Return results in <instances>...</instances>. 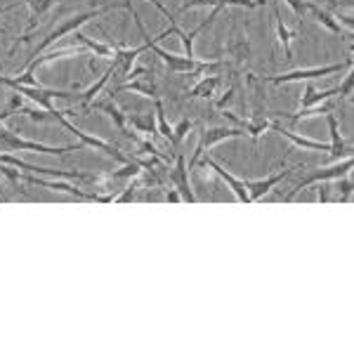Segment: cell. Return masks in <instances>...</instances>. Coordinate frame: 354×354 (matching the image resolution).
<instances>
[{"instance_id": "cb8c5ba5", "label": "cell", "mask_w": 354, "mask_h": 354, "mask_svg": "<svg viewBox=\"0 0 354 354\" xmlns=\"http://www.w3.org/2000/svg\"><path fill=\"white\" fill-rule=\"evenodd\" d=\"M192 128H194V121H189V118H182V121L175 125V128H173V147H175V149L180 147V142L189 135Z\"/></svg>"}, {"instance_id": "ba28073f", "label": "cell", "mask_w": 354, "mask_h": 354, "mask_svg": "<svg viewBox=\"0 0 354 354\" xmlns=\"http://www.w3.org/2000/svg\"><path fill=\"white\" fill-rule=\"evenodd\" d=\"M88 109H97V111H102V113H106V116L111 118L113 121V125H116L118 130H121V133L128 137V140H137V135L133 128H130L128 125V113H123V109L121 106L116 104V100H113V97H109V100H93L90 102V106Z\"/></svg>"}, {"instance_id": "277c9868", "label": "cell", "mask_w": 354, "mask_h": 354, "mask_svg": "<svg viewBox=\"0 0 354 354\" xmlns=\"http://www.w3.org/2000/svg\"><path fill=\"white\" fill-rule=\"evenodd\" d=\"M236 137H245V130L243 128H227V125H220V128H203L201 130V140H198V145H196V151H194V156L189 158V163H187L189 173L196 168L198 158L203 156L205 149H213V147L220 145V142L236 140Z\"/></svg>"}, {"instance_id": "6da1fadb", "label": "cell", "mask_w": 354, "mask_h": 354, "mask_svg": "<svg viewBox=\"0 0 354 354\" xmlns=\"http://www.w3.org/2000/svg\"><path fill=\"white\" fill-rule=\"evenodd\" d=\"M0 145H5L8 149L12 151H33V153H53V156H62L66 151H83L85 147L83 145H76V147H50V145H43V142H33V140H26V137L12 133L8 130L3 123H0Z\"/></svg>"}, {"instance_id": "7a4b0ae2", "label": "cell", "mask_w": 354, "mask_h": 354, "mask_svg": "<svg viewBox=\"0 0 354 354\" xmlns=\"http://www.w3.org/2000/svg\"><path fill=\"white\" fill-rule=\"evenodd\" d=\"M354 59L338 62V64H326V66H314V68H295V71L281 73V76H262V83L281 85V83H298V81H314V78H326L333 73H340L345 68H352Z\"/></svg>"}, {"instance_id": "2e32d148", "label": "cell", "mask_w": 354, "mask_h": 354, "mask_svg": "<svg viewBox=\"0 0 354 354\" xmlns=\"http://www.w3.org/2000/svg\"><path fill=\"white\" fill-rule=\"evenodd\" d=\"M340 106V102H322V104H314L310 109H300L298 113H277V116L286 118L290 123H298V121H305V118H314V116H326V113H333L335 109Z\"/></svg>"}, {"instance_id": "83f0119b", "label": "cell", "mask_w": 354, "mask_h": 354, "mask_svg": "<svg viewBox=\"0 0 354 354\" xmlns=\"http://www.w3.org/2000/svg\"><path fill=\"white\" fill-rule=\"evenodd\" d=\"M340 5H345V8H352V0H340Z\"/></svg>"}, {"instance_id": "f1b7e54d", "label": "cell", "mask_w": 354, "mask_h": 354, "mask_svg": "<svg viewBox=\"0 0 354 354\" xmlns=\"http://www.w3.org/2000/svg\"><path fill=\"white\" fill-rule=\"evenodd\" d=\"M15 8V5H10V8H3V10H0V17H3L5 12H10V10H12Z\"/></svg>"}, {"instance_id": "52a82bcc", "label": "cell", "mask_w": 354, "mask_h": 354, "mask_svg": "<svg viewBox=\"0 0 354 354\" xmlns=\"http://www.w3.org/2000/svg\"><path fill=\"white\" fill-rule=\"evenodd\" d=\"M168 177H170V185H173L177 194L182 196V201H189V203L198 201L196 194L192 192V185H189V168H187L185 153H175V165L168 170Z\"/></svg>"}, {"instance_id": "3957f363", "label": "cell", "mask_w": 354, "mask_h": 354, "mask_svg": "<svg viewBox=\"0 0 354 354\" xmlns=\"http://www.w3.org/2000/svg\"><path fill=\"white\" fill-rule=\"evenodd\" d=\"M55 121L62 125V128H66L68 133H73L78 137V140H81V145L83 147H93V149H97V151H104L106 156H111V158H116L118 163H130L133 161V158H128L125 156V153L118 149L116 145H109V142L106 140H102V137H95V135H90V133H85V130H81V128H76V125L73 123H68L66 118H64V111H57L55 113Z\"/></svg>"}, {"instance_id": "e0dca14e", "label": "cell", "mask_w": 354, "mask_h": 354, "mask_svg": "<svg viewBox=\"0 0 354 354\" xmlns=\"http://www.w3.org/2000/svg\"><path fill=\"white\" fill-rule=\"evenodd\" d=\"M116 71H118V66H116V62H113V64H109V68H106V71H104V76H102L100 81L90 85V88L85 90V93H81V109H83V111H88L90 102H93L95 97L100 95L102 90L106 88V83H109L111 78H116Z\"/></svg>"}, {"instance_id": "5bb4252c", "label": "cell", "mask_w": 354, "mask_h": 354, "mask_svg": "<svg viewBox=\"0 0 354 354\" xmlns=\"http://www.w3.org/2000/svg\"><path fill=\"white\" fill-rule=\"evenodd\" d=\"M113 50H116V57H113V62H116V66H118L116 78L130 76L135 59H137V57H140L142 53H147L145 45H140V48H123V45H113Z\"/></svg>"}, {"instance_id": "d6986e66", "label": "cell", "mask_w": 354, "mask_h": 354, "mask_svg": "<svg viewBox=\"0 0 354 354\" xmlns=\"http://www.w3.org/2000/svg\"><path fill=\"white\" fill-rule=\"evenodd\" d=\"M220 83H222L220 73H205L201 81L189 90V97H205V100H210V97L215 95V90H218Z\"/></svg>"}, {"instance_id": "44dd1931", "label": "cell", "mask_w": 354, "mask_h": 354, "mask_svg": "<svg viewBox=\"0 0 354 354\" xmlns=\"http://www.w3.org/2000/svg\"><path fill=\"white\" fill-rule=\"evenodd\" d=\"M310 15L314 17V19H317V24H322L324 28H328V31L335 33V36H342V33H345L342 24H338L335 15H330L328 10H322V8H317V5L310 3Z\"/></svg>"}, {"instance_id": "9a60e30c", "label": "cell", "mask_w": 354, "mask_h": 354, "mask_svg": "<svg viewBox=\"0 0 354 354\" xmlns=\"http://www.w3.org/2000/svg\"><path fill=\"white\" fill-rule=\"evenodd\" d=\"M128 125L140 137L153 140L156 133H158V130H156V111H149V113H128Z\"/></svg>"}, {"instance_id": "ac0fdd59", "label": "cell", "mask_w": 354, "mask_h": 354, "mask_svg": "<svg viewBox=\"0 0 354 354\" xmlns=\"http://www.w3.org/2000/svg\"><path fill=\"white\" fill-rule=\"evenodd\" d=\"M73 38H76V43H81L85 50H90L93 55L97 57H116V50H113V43H100V41H93V38H88L85 33H81V28L78 31H73Z\"/></svg>"}, {"instance_id": "7402d4cb", "label": "cell", "mask_w": 354, "mask_h": 354, "mask_svg": "<svg viewBox=\"0 0 354 354\" xmlns=\"http://www.w3.org/2000/svg\"><path fill=\"white\" fill-rule=\"evenodd\" d=\"M59 3V0H26V5L28 8H31V24L28 26H36V21H38V17L41 15H45L48 12L50 8H53V5H57Z\"/></svg>"}, {"instance_id": "30bf717a", "label": "cell", "mask_w": 354, "mask_h": 354, "mask_svg": "<svg viewBox=\"0 0 354 354\" xmlns=\"http://www.w3.org/2000/svg\"><path fill=\"white\" fill-rule=\"evenodd\" d=\"M298 168H300V165H295V168H283L281 173L270 175V177H265V180H250V182H245V189H248L250 203H258L267 192H272L274 187L279 185V182L286 180V177H290V175H293V170H298Z\"/></svg>"}, {"instance_id": "d4e9b609", "label": "cell", "mask_w": 354, "mask_h": 354, "mask_svg": "<svg viewBox=\"0 0 354 354\" xmlns=\"http://www.w3.org/2000/svg\"><path fill=\"white\" fill-rule=\"evenodd\" d=\"M24 113L28 118H31L33 123H48V121H55L53 113H48L45 109H41V106H36V109H24Z\"/></svg>"}, {"instance_id": "ffe728a7", "label": "cell", "mask_w": 354, "mask_h": 354, "mask_svg": "<svg viewBox=\"0 0 354 354\" xmlns=\"http://www.w3.org/2000/svg\"><path fill=\"white\" fill-rule=\"evenodd\" d=\"M274 19H277V38H279V43L283 45V53H286V59H293V50H290V45H293L295 31H290V28H288L286 24H283L281 12H279L277 5H274Z\"/></svg>"}, {"instance_id": "9c48e42d", "label": "cell", "mask_w": 354, "mask_h": 354, "mask_svg": "<svg viewBox=\"0 0 354 354\" xmlns=\"http://www.w3.org/2000/svg\"><path fill=\"white\" fill-rule=\"evenodd\" d=\"M203 168H210L213 170L215 175L220 177L222 182H225L227 187H230V189L234 192V196H236V201H241V203H250V196H248V189H245V182L243 180H239L236 175H232L230 170L227 168H222V165L218 163V161H213V158H203Z\"/></svg>"}, {"instance_id": "484cf974", "label": "cell", "mask_w": 354, "mask_h": 354, "mask_svg": "<svg viewBox=\"0 0 354 354\" xmlns=\"http://www.w3.org/2000/svg\"><path fill=\"white\" fill-rule=\"evenodd\" d=\"M283 3H286L288 8L295 12V17H300V19L305 15H310V3H307V0H283Z\"/></svg>"}, {"instance_id": "5b68a950", "label": "cell", "mask_w": 354, "mask_h": 354, "mask_svg": "<svg viewBox=\"0 0 354 354\" xmlns=\"http://www.w3.org/2000/svg\"><path fill=\"white\" fill-rule=\"evenodd\" d=\"M352 170V156L342 158V161H335V165H328V168H322V170H314L312 175H307L305 180H300L298 185H295V189L288 194V196H283V201H293L295 196H298L300 192H305L310 185H317V182H330V180H338V177H345L350 175Z\"/></svg>"}, {"instance_id": "4fadbf2b", "label": "cell", "mask_w": 354, "mask_h": 354, "mask_svg": "<svg viewBox=\"0 0 354 354\" xmlns=\"http://www.w3.org/2000/svg\"><path fill=\"white\" fill-rule=\"evenodd\" d=\"M270 130H277V133L281 135V137H286L290 145L300 147V149H305V151H328V149H330L328 142H319V140H310V137L295 135L293 130H288V128H283V125H279L277 121H274V118H272Z\"/></svg>"}, {"instance_id": "f546056e", "label": "cell", "mask_w": 354, "mask_h": 354, "mask_svg": "<svg viewBox=\"0 0 354 354\" xmlns=\"http://www.w3.org/2000/svg\"><path fill=\"white\" fill-rule=\"evenodd\" d=\"M0 201H3V192H0Z\"/></svg>"}, {"instance_id": "8992f818", "label": "cell", "mask_w": 354, "mask_h": 354, "mask_svg": "<svg viewBox=\"0 0 354 354\" xmlns=\"http://www.w3.org/2000/svg\"><path fill=\"white\" fill-rule=\"evenodd\" d=\"M0 165H10V168H19L24 173H33V175H48V177H76V180L83 182H95V175L81 173V170H53V168H41V165H31L21 158L12 156V153H0Z\"/></svg>"}, {"instance_id": "8fae6325", "label": "cell", "mask_w": 354, "mask_h": 354, "mask_svg": "<svg viewBox=\"0 0 354 354\" xmlns=\"http://www.w3.org/2000/svg\"><path fill=\"white\" fill-rule=\"evenodd\" d=\"M121 93H140V95L149 97V100H158V88H156V81H153L151 71H147V73H142V76L133 78L130 83L116 85V88H113V93H111V97L113 95H121Z\"/></svg>"}, {"instance_id": "603a6c76", "label": "cell", "mask_w": 354, "mask_h": 354, "mask_svg": "<svg viewBox=\"0 0 354 354\" xmlns=\"http://www.w3.org/2000/svg\"><path fill=\"white\" fill-rule=\"evenodd\" d=\"M230 53H232V57L236 62H245V59H248V55H250V45H248L245 38H234L232 45H230Z\"/></svg>"}, {"instance_id": "7c38bea8", "label": "cell", "mask_w": 354, "mask_h": 354, "mask_svg": "<svg viewBox=\"0 0 354 354\" xmlns=\"http://www.w3.org/2000/svg\"><path fill=\"white\" fill-rule=\"evenodd\" d=\"M326 121H328V130H330V149L328 156L330 161H342V158L352 156V147L345 142V137L340 135V125L335 113H326Z\"/></svg>"}, {"instance_id": "4316f807", "label": "cell", "mask_w": 354, "mask_h": 354, "mask_svg": "<svg viewBox=\"0 0 354 354\" xmlns=\"http://www.w3.org/2000/svg\"><path fill=\"white\" fill-rule=\"evenodd\" d=\"M165 201H170V203H180L182 201V196L177 194V189H170L168 194H165Z\"/></svg>"}]
</instances>
